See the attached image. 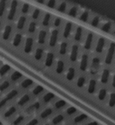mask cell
<instances>
[{
  "mask_svg": "<svg viewBox=\"0 0 115 125\" xmlns=\"http://www.w3.org/2000/svg\"><path fill=\"white\" fill-rule=\"evenodd\" d=\"M108 105H109L110 108H114L115 107V92H112V93L109 94Z\"/></svg>",
  "mask_w": 115,
  "mask_h": 125,
  "instance_id": "ab89813d",
  "label": "cell"
},
{
  "mask_svg": "<svg viewBox=\"0 0 115 125\" xmlns=\"http://www.w3.org/2000/svg\"><path fill=\"white\" fill-rule=\"evenodd\" d=\"M89 117L85 114H77L74 117H72V124L73 125H80L84 124L88 121Z\"/></svg>",
  "mask_w": 115,
  "mask_h": 125,
  "instance_id": "8992f818",
  "label": "cell"
},
{
  "mask_svg": "<svg viewBox=\"0 0 115 125\" xmlns=\"http://www.w3.org/2000/svg\"><path fill=\"white\" fill-rule=\"evenodd\" d=\"M77 109L75 106H67V108L65 109L64 114L67 117H74L77 114Z\"/></svg>",
  "mask_w": 115,
  "mask_h": 125,
  "instance_id": "1f68e13d",
  "label": "cell"
},
{
  "mask_svg": "<svg viewBox=\"0 0 115 125\" xmlns=\"http://www.w3.org/2000/svg\"><path fill=\"white\" fill-rule=\"evenodd\" d=\"M107 96H108V91L105 87H101L98 90V94H97V99L100 101V102H103V101H105L107 99Z\"/></svg>",
  "mask_w": 115,
  "mask_h": 125,
  "instance_id": "484cf974",
  "label": "cell"
},
{
  "mask_svg": "<svg viewBox=\"0 0 115 125\" xmlns=\"http://www.w3.org/2000/svg\"><path fill=\"white\" fill-rule=\"evenodd\" d=\"M48 36V32L45 30H41L38 33V37H37V41L39 44H44L46 42V39Z\"/></svg>",
  "mask_w": 115,
  "mask_h": 125,
  "instance_id": "f1b7e54d",
  "label": "cell"
},
{
  "mask_svg": "<svg viewBox=\"0 0 115 125\" xmlns=\"http://www.w3.org/2000/svg\"><path fill=\"white\" fill-rule=\"evenodd\" d=\"M29 10H30V6H29L28 4H23L22 6V13L23 14H28Z\"/></svg>",
  "mask_w": 115,
  "mask_h": 125,
  "instance_id": "f5cc1de1",
  "label": "cell"
},
{
  "mask_svg": "<svg viewBox=\"0 0 115 125\" xmlns=\"http://www.w3.org/2000/svg\"><path fill=\"white\" fill-rule=\"evenodd\" d=\"M113 34H114V36H115V30L113 31Z\"/></svg>",
  "mask_w": 115,
  "mask_h": 125,
  "instance_id": "e7e4bbea",
  "label": "cell"
},
{
  "mask_svg": "<svg viewBox=\"0 0 115 125\" xmlns=\"http://www.w3.org/2000/svg\"><path fill=\"white\" fill-rule=\"evenodd\" d=\"M62 23V20L60 19V18H59V17H57V18H55L53 21V25L55 26V27H59V26L61 25Z\"/></svg>",
  "mask_w": 115,
  "mask_h": 125,
  "instance_id": "db71d44e",
  "label": "cell"
},
{
  "mask_svg": "<svg viewBox=\"0 0 115 125\" xmlns=\"http://www.w3.org/2000/svg\"><path fill=\"white\" fill-rule=\"evenodd\" d=\"M26 120V115L24 114H19L18 115L14 117L13 122H12V125H21L23 123V122Z\"/></svg>",
  "mask_w": 115,
  "mask_h": 125,
  "instance_id": "d4e9b609",
  "label": "cell"
},
{
  "mask_svg": "<svg viewBox=\"0 0 115 125\" xmlns=\"http://www.w3.org/2000/svg\"><path fill=\"white\" fill-rule=\"evenodd\" d=\"M100 23V17L99 16H94L91 21V25L93 27H97Z\"/></svg>",
  "mask_w": 115,
  "mask_h": 125,
  "instance_id": "681fc988",
  "label": "cell"
},
{
  "mask_svg": "<svg viewBox=\"0 0 115 125\" xmlns=\"http://www.w3.org/2000/svg\"><path fill=\"white\" fill-rule=\"evenodd\" d=\"M68 14L72 17H76L77 15V7L76 6H72L69 11H68Z\"/></svg>",
  "mask_w": 115,
  "mask_h": 125,
  "instance_id": "f907efd6",
  "label": "cell"
},
{
  "mask_svg": "<svg viewBox=\"0 0 115 125\" xmlns=\"http://www.w3.org/2000/svg\"><path fill=\"white\" fill-rule=\"evenodd\" d=\"M93 42H94V34L92 32H88L86 35V38H85V41H84V50H86V51L91 50L92 46H93Z\"/></svg>",
  "mask_w": 115,
  "mask_h": 125,
  "instance_id": "ffe728a7",
  "label": "cell"
},
{
  "mask_svg": "<svg viewBox=\"0 0 115 125\" xmlns=\"http://www.w3.org/2000/svg\"><path fill=\"white\" fill-rule=\"evenodd\" d=\"M12 32H13V27H12V25L7 24V25L5 26L3 33H2V38H3V40L4 41H8L9 38L11 37Z\"/></svg>",
  "mask_w": 115,
  "mask_h": 125,
  "instance_id": "603a6c76",
  "label": "cell"
},
{
  "mask_svg": "<svg viewBox=\"0 0 115 125\" xmlns=\"http://www.w3.org/2000/svg\"><path fill=\"white\" fill-rule=\"evenodd\" d=\"M88 18H89V12L88 11L82 12V14H80V17H79L80 21H82V22H87Z\"/></svg>",
  "mask_w": 115,
  "mask_h": 125,
  "instance_id": "bcb514c9",
  "label": "cell"
},
{
  "mask_svg": "<svg viewBox=\"0 0 115 125\" xmlns=\"http://www.w3.org/2000/svg\"><path fill=\"white\" fill-rule=\"evenodd\" d=\"M0 28H1V22H0Z\"/></svg>",
  "mask_w": 115,
  "mask_h": 125,
  "instance_id": "03108f58",
  "label": "cell"
},
{
  "mask_svg": "<svg viewBox=\"0 0 115 125\" xmlns=\"http://www.w3.org/2000/svg\"><path fill=\"white\" fill-rule=\"evenodd\" d=\"M67 116L65 115V114L63 113H60V114H58L56 115H54L51 120V125H59L65 122V120H66Z\"/></svg>",
  "mask_w": 115,
  "mask_h": 125,
  "instance_id": "7c38bea8",
  "label": "cell"
},
{
  "mask_svg": "<svg viewBox=\"0 0 115 125\" xmlns=\"http://www.w3.org/2000/svg\"><path fill=\"white\" fill-rule=\"evenodd\" d=\"M84 125H100V124H99V122H96V121H89V122L84 123Z\"/></svg>",
  "mask_w": 115,
  "mask_h": 125,
  "instance_id": "6f0895ef",
  "label": "cell"
},
{
  "mask_svg": "<svg viewBox=\"0 0 115 125\" xmlns=\"http://www.w3.org/2000/svg\"><path fill=\"white\" fill-rule=\"evenodd\" d=\"M54 60H55V55L53 52H48L46 57H45V61L44 64L47 68H51V66L53 65Z\"/></svg>",
  "mask_w": 115,
  "mask_h": 125,
  "instance_id": "7402d4cb",
  "label": "cell"
},
{
  "mask_svg": "<svg viewBox=\"0 0 115 125\" xmlns=\"http://www.w3.org/2000/svg\"><path fill=\"white\" fill-rule=\"evenodd\" d=\"M17 7H18V1L17 0H13L10 5V9H9L8 14H7V19L9 21H13L14 19V16L16 14Z\"/></svg>",
  "mask_w": 115,
  "mask_h": 125,
  "instance_id": "ba28073f",
  "label": "cell"
},
{
  "mask_svg": "<svg viewBox=\"0 0 115 125\" xmlns=\"http://www.w3.org/2000/svg\"><path fill=\"white\" fill-rule=\"evenodd\" d=\"M64 70H65V62L62 60H58L56 66V73L60 75L64 72Z\"/></svg>",
  "mask_w": 115,
  "mask_h": 125,
  "instance_id": "836d02e7",
  "label": "cell"
},
{
  "mask_svg": "<svg viewBox=\"0 0 115 125\" xmlns=\"http://www.w3.org/2000/svg\"><path fill=\"white\" fill-rule=\"evenodd\" d=\"M34 82L30 78H24L23 80H22V82L20 83V88H22L23 90H27L30 89L31 87H32Z\"/></svg>",
  "mask_w": 115,
  "mask_h": 125,
  "instance_id": "cb8c5ba5",
  "label": "cell"
},
{
  "mask_svg": "<svg viewBox=\"0 0 115 125\" xmlns=\"http://www.w3.org/2000/svg\"><path fill=\"white\" fill-rule=\"evenodd\" d=\"M58 39H59V31L55 29V30H53V31H51V37H50V41H49V45H50V47H51V48L55 47L57 42H58Z\"/></svg>",
  "mask_w": 115,
  "mask_h": 125,
  "instance_id": "d6986e66",
  "label": "cell"
},
{
  "mask_svg": "<svg viewBox=\"0 0 115 125\" xmlns=\"http://www.w3.org/2000/svg\"><path fill=\"white\" fill-rule=\"evenodd\" d=\"M26 22H27L26 16H24V15H22V16H20L19 19H18V21H17L16 28L18 29V30H22V29L24 28V26H25Z\"/></svg>",
  "mask_w": 115,
  "mask_h": 125,
  "instance_id": "d6a6232c",
  "label": "cell"
},
{
  "mask_svg": "<svg viewBox=\"0 0 115 125\" xmlns=\"http://www.w3.org/2000/svg\"><path fill=\"white\" fill-rule=\"evenodd\" d=\"M105 45H106V40L105 38L104 37H100L96 42L95 45V52L96 53H99L101 54L102 52L104 51V48H105Z\"/></svg>",
  "mask_w": 115,
  "mask_h": 125,
  "instance_id": "e0dca14e",
  "label": "cell"
},
{
  "mask_svg": "<svg viewBox=\"0 0 115 125\" xmlns=\"http://www.w3.org/2000/svg\"><path fill=\"white\" fill-rule=\"evenodd\" d=\"M32 99V95L31 94V93H26L23 94L22 95L19 97V99L17 100L16 105L18 107H24L28 104L29 103L31 102Z\"/></svg>",
  "mask_w": 115,
  "mask_h": 125,
  "instance_id": "3957f363",
  "label": "cell"
},
{
  "mask_svg": "<svg viewBox=\"0 0 115 125\" xmlns=\"http://www.w3.org/2000/svg\"><path fill=\"white\" fill-rule=\"evenodd\" d=\"M43 53H44V51L42 48H37L36 51H35V53H34V59L36 60H41L43 57Z\"/></svg>",
  "mask_w": 115,
  "mask_h": 125,
  "instance_id": "60d3db41",
  "label": "cell"
},
{
  "mask_svg": "<svg viewBox=\"0 0 115 125\" xmlns=\"http://www.w3.org/2000/svg\"><path fill=\"white\" fill-rule=\"evenodd\" d=\"M22 74L19 71H14L10 74V77H9V80L13 83H16L18 82L19 80L22 79Z\"/></svg>",
  "mask_w": 115,
  "mask_h": 125,
  "instance_id": "f546056e",
  "label": "cell"
},
{
  "mask_svg": "<svg viewBox=\"0 0 115 125\" xmlns=\"http://www.w3.org/2000/svg\"><path fill=\"white\" fill-rule=\"evenodd\" d=\"M98 81L95 78H91L88 81V85H87V93L90 94H95L97 91V86H98Z\"/></svg>",
  "mask_w": 115,
  "mask_h": 125,
  "instance_id": "8fae6325",
  "label": "cell"
},
{
  "mask_svg": "<svg viewBox=\"0 0 115 125\" xmlns=\"http://www.w3.org/2000/svg\"><path fill=\"white\" fill-rule=\"evenodd\" d=\"M19 94H20V92L17 88H13V89H11V90H10V91H9L8 93L5 95L4 98L6 99V101L7 103L11 102V101H13V100L15 99L16 97L19 96Z\"/></svg>",
  "mask_w": 115,
  "mask_h": 125,
  "instance_id": "5bb4252c",
  "label": "cell"
},
{
  "mask_svg": "<svg viewBox=\"0 0 115 125\" xmlns=\"http://www.w3.org/2000/svg\"><path fill=\"white\" fill-rule=\"evenodd\" d=\"M22 35L21 33H16L14 35V39H13V46L14 47H19L20 44L22 43Z\"/></svg>",
  "mask_w": 115,
  "mask_h": 125,
  "instance_id": "8d00e7d4",
  "label": "cell"
},
{
  "mask_svg": "<svg viewBox=\"0 0 115 125\" xmlns=\"http://www.w3.org/2000/svg\"><path fill=\"white\" fill-rule=\"evenodd\" d=\"M11 86V81L10 80H4L0 83V93L6 91Z\"/></svg>",
  "mask_w": 115,
  "mask_h": 125,
  "instance_id": "d590c367",
  "label": "cell"
},
{
  "mask_svg": "<svg viewBox=\"0 0 115 125\" xmlns=\"http://www.w3.org/2000/svg\"><path fill=\"white\" fill-rule=\"evenodd\" d=\"M6 1H7V0H0V17L3 16L4 13L6 11Z\"/></svg>",
  "mask_w": 115,
  "mask_h": 125,
  "instance_id": "f6af8a7d",
  "label": "cell"
},
{
  "mask_svg": "<svg viewBox=\"0 0 115 125\" xmlns=\"http://www.w3.org/2000/svg\"><path fill=\"white\" fill-rule=\"evenodd\" d=\"M43 125H51V124L50 123V122H46V123H44Z\"/></svg>",
  "mask_w": 115,
  "mask_h": 125,
  "instance_id": "94428289",
  "label": "cell"
},
{
  "mask_svg": "<svg viewBox=\"0 0 115 125\" xmlns=\"http://www.w3.org/2000/svg\"><path fill=\"white\" fill-rule=\"evenodd\" d=\"M6 104H7V102H6V99H5L4 97L2 99H0V110H2Z\"/></svg>",
  "mask_w": 115,
  "mask_h": 125,
  "instance_id": "9f6ffc18",
  "label": "cell"
},
{
  "mask_svg": "<svg viewBox=\"0 0 115 125\" xmlns=\"http://www.w3.org/2000/svg\"><path fill=\"white\" fill-rule=\"evenodd\" d=\"M67 49H68V43L67 42H62L59 45V52L61 56H64V55L67 54Z\"/></svg>",
  "mask_w": 115,
  "mask_h": 125,
  "instance_id": "e575fe53",
  "label": "cell"
},
{
  "mask_svg": "<svg viewBox=\"0 0 115 125\" xmlns=\"http://www.w3.org/2000/svg\"><path fill=\"white\" fill-rule=\"evenodd\" d=\"M112 88H114L115 89V74L112 76Z\"/></svg>",
  "mask_w": 115,
  "mask_h": 125,
  "instance_id": "680465c9",
  "label": "cell"
},
{
  "mask_svg": "<svg viewBox=\"0 0 115 125\" xmlns=\"http://www.w3.org/2000/svg\"><path fill=\"white\" fill-rule=\"evenodd\" d=\"M56 98V95L51 92H45L42 95V104H49L51 103H53Z\"/></svg>",
  "mask_w": 115,
  "mask_h": 125,
  "instance_id": "9c48e42d",
  "label": "cell"
},
{
  "mask_svg": "<svg viewBox=\"0 0 115 125\" xmlns=\"http://www.w3.org/2000/svg\"><path fill=\"white\" fill-rule=\"evenodd\" d=\"M34 45V40L32 37H27L24 42V45H23V51L25 52L26 54H30L32 49H33Z\"/></svg>",
  "mask_w": 115,
  "mask_h": 125,
  "instance_id": "30bf717a",
  "label": "cell"
},
{
  "mask_svg": "<svg viewBox=\"0 0 115 125\" xmlns=\"http://www.w3.org/2000/svg\"><path fill=\"white\" fill-rule=\"evenodd\" d=\"M88 66H89V56L88 54L84 53L81 56V59H80V64H79V68L81 71H86L87 68H88Z\"/></svg>",
  "mask_w": 115,
  "mask_h": 125,
  "instance_id": "4fadbf2b",
  "label": "cell"
},
{
  "mask_svg": "<svg viewBox=\"0 0 115 125\" xmlns=\"http://www.w3.org/2000/svg\"><path fill=\"white\" fill-rule=\"evenodd\" d=\"M40 14H41V10L39 9H34L33 12H32V14H31V18L33 19V20H37L38 18L40 17Z\"/></svg>",
  "mask_w": 115,
  "mask_h": 125,
  "instance_id": "816d5d0a",
  "label": "cell"
},
{
  "mask_svg": "<svg viewBox=\"0 0 115 125\" xmlns=\"http://www.w3.org/2000/svg\"><path fill=\"white\" fill-rule=\"evenodd\" d=\"M115 56V42H111L110 46L107 51L106 56H105V60H104V63L106 65H111L112 63V60L114 59Z\"/></svg>",
  "mask_w": 115,
  "mask_h": 125,
  "instance_id": "7a4b0ae2",
  "label": "cell"
},
{
  "mask_svg": "<svg viewBox=\"0 0 115 125\" xmlns=\"http://www.w3.org/2000/svg\"><path fill=\"white\" fill-rule=\"evenodd\" d=\"M11 71V67L7 64H4L0 67V77H4L6 76L7 73Z\"/></svg>",
  "mask_w": 115,
  "mask_h": 125,
  "instance_id": "74e56055",
  "label": "cell"
},
{
  "mask_svg": "<svg viewBox=\"0 0 115 125\" xmlns=\"http://www.w3.org/2000/svg\"><path fill=\"white\" fill-rule=\"evenodd\" d=\"M47 6L51 8H54L55 6H56V0H49L48 3H47Z\"/></svg>",
  "mask_w": 115,
  "mask_h": 125,
  "instance_id": "11a10c76",
  "label": "cell"
},
{
  "mask_svg": "<svg viewBox=\"0 0 115 125\" xmlns=\"http://www.w3.org/2000/svg\"><path fill=\"white\" fill-rule=\"evenodd\" d=\"M86 84V77L84 76H81L79 77L76 80V86L78 88H83Z\"/></svg>",
  "mask_w": 115,
  "mask_h": 125,
  "instance_id": "f35d334b",
  "label": "cell"
},
{
  "mask_svg": "<svg viewBox=\"0 0 115 125\" xmlns=\"http://www.w3.org/2000/svg\"><path fill=\"white\" fill-rule=\"evenodd\" d=\"M40 123H41V119L39 117H33L26 122L24 125H39Z\"/></svg>",
  "mask_w": 115,
  "mask_h": 125,
  "instance_id": "ee69618b",
  "label": "cell"
},
{
  "mask_svg": "<svg viewBox=\"0 0 115 125\" xmlns=\"http://www.w3.org/2000/svg\"><path fill=\"white\" fill-rule=\"evenodd\" d=\"M66 9H67V3L66 2H61L59 5V6L57 7V10L59 12H60V13H65Z\"/></svg>",
  "mask_w": 115,
  "mask_h": 125,
  "instance_id": "c3c4849f",
  "label": "cell"
},
{
  "mask_svg": "<svg viewBox=\"0 0 115 125\" xmlns=\"http://www.w3.org/2000/svg\"><path fill=\"white\" fill-rule=\"evenodd\" d=\"M100 66H101V59L97 56L94 57L91 61V67H90V73L94 76L98 73L99 69H100Z\"/></svg>",
  "mask_w": 115,
  "mask_h": 125,
  "instance_id": "277c9868",
  "label": "cell"
},
{
  "mask_svg": "<svg viewBox=\"0 0 115 125\" xmlns=\"http://www.w3.org/2000/svg\"><path fill=\"white\" fill-rule=\"evenodd\" d=\"M55 109L52 106H48V107H45V108L42 109V111L39 113V118L41 120H47L48 118L51 117L53 115Z\"/></svg>",
  "mask_w": 115,
  "mask_h": 125,
  "instance_id": "5b68a950",
  "label": "cell"
},
{
  "mask_svg": "<svg viewBox=\"0 0 115 125\" xmlns=\"http://www.w3.org/2000/svg\"><path fill=\"white\" fill-rule=\"evenodd\" d=\"M62 125H71V124H69V123H65V124H62Z\"/></svg>",
  "mask_w": 115,
  "mask_h": 125,
  "instance_id": "6125c7cd",
  "label": "cell"
},
{
  "mask_svg": "<svg viewBox=\"0 0 115 125\" xmlns=\"http://www.w3.org/2000/svg\"><path fill=\"white\" fill-rule=\"evenodd\" d=\"M72 29H73V23H71V22H67L66 23V25H65V28H64V31H63V37L65 39H67V38H69L71 34V31H72Z\"/></svg>",
  "mask_w": 115,
  "mask_h": 125,
  "instance_id": "4316f807",
  "label": "cell"
},
{
  "mask_svg": "<svg viewBox=\"0 0 115 125\" xmlns=\"http://www.w3.org/2000/svg\"><path fill=\"white\" fill-rule=\"evenodd\" d=\"M76 70L74 67H69L66 73V78L67 81H73L74 78L76 77Z\"/></svg>",
  "mask_w": 115,
  "mask_h": 125,
  "instance_id": "83f0119b",
  "label": "cell"
},
{
  "mask_svg": "<svg viewBox=\"0 0 115 125\" xmlns=\"http://www.w3.org/2000/svg\"><path fill=\"white\" fill-rule=\"evenodd\" d=\"M110 77H111V71L109 68H104V70L102 71L101 77H100V81H101L102 85H106L109 83Z\"/></svg>",
  "mask_w": 115,
  "mask_h": 125,
  "instance_id": "9a60e30c",
  "label": "cell"
},
{
  "mask_svg": "<svg viewBox=\"0 0 115 125\" xmlns=\"http://www.w3.org/2000/svg\"><path fill=\"white\" fill-rule=\"evenodd\" d=\"M36 1L38 2V3H40V4H43V3H44L45 0H36Z\"/></svg>",
  "mask_w": 115,
  "mask_h": 125,
  "instance_id": "91938a15",
  "label": "cell"
},
{
  "mask_svg": "<svg viewBox=\"0 0 115 125\" xmlns=\"http://www.w3.org/2000/svg\"><path fill=\"white\" fill-rule=\"evenodd\" d=\"M83 31H84V29L82 28L81 26L76 27L75 33H74V40L76 41V42H81L82 38H83Z\"/></svg>",
  "mask_w": 115,
  "mask_h": 125,
  "instance_id": "4dcf8cb0",
  "label": "cell"
},
{
  "mask_svg": "<svg viewBox=\"0 0 115 125\" xmlns=\"http://www.w3.org/2000/svg\"><path fill=\"white\" fill-rule=\"evenodd\" d=\"M42 101H33V102L31 103V104L26 107L25 114H35V113H38V112L42 111Z\"/></svg>",
  "mask_w": 115,
  "mask_h": 125,
  "instance_id": "6da1fadb",
  "label": "cell"
},
{
  "mask_svg": "<svg viewBox=\"0 0 115 125\" xmlns=\"http://www.w3.org/2000/svg\"><path fill=\"white\" fill-rule=\"evenodd\" d=\"M36 28H37V24L35 22H31V23H29V26H28V31L30 33H34L35 31H36Z\"/></svg>",
  "mask_w": 115,
  "mask_h": 125,
  "instance_id": "7dc6e473",
  "label": "cell"
},
{
  "mask_svg": "<svg viewBox=\"0 0 115 125\" xmlns=\"http://www.w3.org/2000/svg\"><path fill=\"white\" fill-rule=\"evenodd\" d=\"M0 125H3V123H2V122L0 121Z\"/></svg>",
  "mask_w": 115,
  "mask_h": 125,
  "instance_id": "be15d7a7",
  "label": "cell"
},
{
  "mask_svg": "<svg viewBox=\"0 0 115 125\" xmlns=\"http://www.w3.org/2000/svg\"><path fill=\"white\" fill-rule=\"evenodd\" d=\"M112 24L111 22H105L102 24L101 26V30L104 32H110L111 30H112Z\"/></svg>",
  "mask_w": 115,
  "mask_h": 125,
  "instance_id": "b9f144b4",
  "label": "cell"
},
{
  "mask_svg": "<svg viewBox=\"0 0 115 125\" xmlns=\"http://www.w3.org/2000/svg\"><path fill=\"white\" fill-rule=\"evenodd\" d=\"M78 53H79V47L77 44H73L71 47L70 56H69V60L71 62H76L77 59H78Z\"/></svg>",
  "mask_w": 115,
  "mask_h": 125,
  "instance_id": "2e32d148",
  "label": "cell"
},
{
  "mask_svg": "<svg viewBox=\"0 0 115 125\" xmlns=\"http://www.w3.org/2000/svg\"><path fill=\"white\" fill-rule=\"evenodd\" d=\"M17 112H18V106H17L16 104L10 105L8 108L4 112L2 115H3V117L5 119L8 120V119H10V118H12V117H14V115L16 114Z\"/></svg>",
  "mask_w": 115,
  "mask_h": 125,
  "instance_id": "52a82bcc",
  "label": "cell"
},
{
  "mask_svg": "<svg viewBox=\"0 0 115 125\" xmlns=\"http://www.w3.org/2000/svg\"><path fill=\"white\" fill-rule=\"evenodd\" d=\"M51 14L50 13H46L43 17V20H42V25L43 26H48L51 23Z\"/></svg>",
  "mask_w": 115,
  "mask_h": 125,
  "instance_id": "7bdbcfd3",
  "label": "cell"
},
{
  "mask_svg": "<svg viewBox=\"0 0 115 125\" xmlns=\"http://www.w3.org/2000/svg\"><path fill=\"white\" fill-rule=\"evenodd\" d=\"M44 91H45V89L42 85H37L31 88V94L32 95V96L37 97V96H39V95H42V94L44 93Z\"/></svg>",
  "mask_w": 115,
  "mask_h": 125,
  "instance_id": "44dd1931",
  "label": "cell"
},
{
  "mask_svg": "<svg viewBox=\"0 0 115 125\" xmlns=\"http://www.w3.org/2000/svg\"><path fill=\"white\" fill-rule=\"evenodd\" d=\"M52 107L55 109V111H59V110H62L64 108H67V101H65L63 99H58L56 101H54L53 104H52Z\"/></svg>",
  "mask_w": 115,
  "mask_h": 125,
  "instance_id": "ac0fdd59",
  "label": "cell"
}]
</instances>
